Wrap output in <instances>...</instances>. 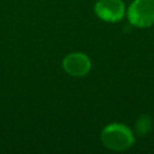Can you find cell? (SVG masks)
Wrapping results in <instances>:
<instances>
[{
    "label": "cell",
    "mask_w": 154,
    "mask_h": 154,
    "mask_svg": "<svg viewBox=\"0 0 154 154\" xmlns=\"http://www.w3.org/2000/svg\"><path fill=\"white\" fill-rule=\"evenodd\" d=\"M101 141L108 149L114 151L127 150L134 143L132 131L122 124H111L101 132Z\"/></svg>",
    "instance_id": "obj_1"
},
{
    "label": "cell",
    "mask_w": 154,
    "mask_h": 154,
    "mask_svg": "<svg viewBox=\"0 0 154 154\" xmlns=\"http://www.w3.org/2000/svg\"><path fill=\"white\" fill-rule=\"evenodd\" d=\"M128 19L136 28H149L154 23V0H134L128 9Z\"/></svg>",
    "instance_id": "obj_2"
},
{
    "label": "cell",
    "mask_w": 154,
    "mask_h": 154,
    "mask_svg": "<svg viewBox=\"0 0 154 154\" xmlns=\"http://www.w3.org/2000/svg\"><path fill=\"white\" fill-rule=\"evenodd\" d=\"M97 17L107 22H117L125 15L122 0H98L95 5Z\"/></svg>",
    "instance_id": "obj_3"
},
{
    "label": "cell",
    "mask_w": 154,
    "mask_h": 154,
    "mask_svg": "<svg viewBox=\"0 0 154 154\" xmlns=\"http://www.w3.org/2000/svg\"><path fill=\"white\" fill-rule=\"evenodd\" d=\"M62 66L71 76L82 77L90 72L91 61L84 53H71L63 59Z\"/></svg>",
    "instance_id": "obj_4"
},
{
    "label": "cell",
    "mask_w": 154,
    "mask_h": 154,
    "mask_svg": "<svg viewBox=\"0 0 154 154\" xmlns=\"http://www.w3.org/2000/svg\"><path fill=\"white\" fill-rule=\"evenodd\" d=\"M152 127V122L151 118L148 115H141L138 118V120L136 122L135 125V129H136V132L139 135H145L151 130Z\"/></svg>",
    "instance_id": "obj_5"
}]
</instances>
